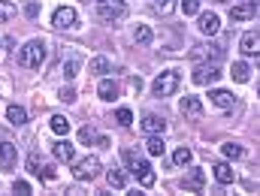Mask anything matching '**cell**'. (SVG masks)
I'll return each instance as SVG.
<instances>
[{
    "instance_id": "1",
    "label": "cell",
    "mask_w": 260,
    "mask_h": 196,
    "mask_svg": "<svg viewBox=\"0 0 260 196\" xmlns=\"http://www.w3.org/2000/svg\"><path fill=\"white\" fill-rule=\"evenodd\" d=\"M46 43L43 40H30V43H24L21 49H18V64L27 66V69H40L43 61H46Z\"/></svg>"
},
{
    "instance_id": "2",
    "label": "cell",
    "mask_w": 260,
    "mask_h": 196,
    "mask_svg": "<svg viewBox=\"0 0 260 196\" xmlns=\"http://www.w3.org/2000/svg\"><path fill=\"white\" fill-rule=\"evenodd\" d=\"M124 160H127V166H130V175L139 178L142 187H151V184H154V172H151V163H148V160H139L130 148L124 151Z\"/></svg>"
},
{
    "instance_id": "3",
    "label": "cell",
    "mask_w": 260,
    "mask_h": 196,
    "mask_svg": "<svg viewBox=\"0 0 260 196\" xmlns=\"http://www.w3.org/2000/svg\"><path fill=\"white\" fill-rule=\"evenodd\" d=\"M179 85H182V75H179L176 69H167V72H160V75L154 79L151 91H154V97H173V94L179 91Z\"/></svg>"
},
{
    "instance_id": "4",
    "label": "cell",
    "mask_w": 260,
    "mask_h": 196,
    "mask_svg": "<svg viewBox=\"0 0 260 196\" xmlns=\"http://www.w3.org/2000/svg\"><path fill=\"white\" fill-rule=\"evenodd\" d=\"M124 12H127V6H124V0H97V15H100V21H118V18H124Z\"/></svg>"
},
{
    "instance_id": "5",
    "label": "cell",
    "mask_w": 260,
    "mask_h": 196,
    "mask_svg": "<svg viewBox=\"0 0 260 196\" xmlns=\"http://www.w3.org/2000/svg\"><path fill=\"white\" fill-rule=\"evenodd\" d=\"M221 55H224L221 46H212V43H209V46H194V49H191V61H194V64H206V61H209V64H218Z\"/></svg>"
},
{
    "instance_id": "6",
    "label": "cell",
    "mask_w": 260,
    "mask_h": 196,
    "mask_svg": "<svg viewBox=\"0 0 260 196\" xmlns=\"http://www.w3.org/2000/svg\"><path fill=\"white\" fill-rule=\"evenodd\" d=\"M73 175H76L79 181H91V178H97V175H100V160H97V157H85V160H79L76 169H73Z\"/></svg>"
},
{
    "instance_id": "7",
    "label": "cell",
    "mask_w": 260,
    "mask_h": 196,
    "mask_svg": "<svg viewBox=\"0 0 260 196\" xmlns=\"http://www.w3.org/2000/svg\"><path fill=\"white\" fill-rule=\"evenodd\" d=\"M76 21H79V15H76L73 6H58L55 15H52V27H58V30H70V27H76Z\"/></svg>"
},
{
    "instance_id": "8",
    "label": "cell",
    "mask_w": 260,
    "mask_h": 196,
    "mask_svg": "<svg viewBox=\"0 0 260 196\" xmlns=\"http://www.w3.org/2000/svg\"><path fill=\"white\" fill-rule=\"evenodd\" d=\"M221 79V69L215 64H200L194 69V85H215Z\"/></svg>"
},
{
    "instance_id": "9",
    "label": "cell",
    "mask_w": 260,
    "mask_h": 196,
    "mask_svg": "<svg viewBox=\"0 0 260 196\" xmlns=\"http://www.w3.org/2000/svg\"><path fill=\"white\" fill-rule=\"evenodd\" d=\"M254 15H257V0H242L239 6L230 9V18H233V21H248V18H254Z\"/></svg>"
},
{
    "instance_id": "10",
    "label": "cell",
    "mask_w": 260,
    "mask_h": 196,
    "mask_svg": "<svg viewBox=\"0 0 260 196\" xmlns=\"http://www.w3.org/2000/svg\"><path fill=\"white\" fill-rule=\"evenodd\" d=\"M182 187H185L188 193H200V190L206 187V172H203V169H191V172L182 178Z\"/></svg>"
},
{
    "instance_id": "11",
    "label": "cell",
    "mask_w": 260,
    "mask_h": 196,
    "mask_svg": "<svg viewBox=\"0 0 260 196\" xmlns=\"http://www.w3.org/2000/svg\"><path fill=\"white\" fill-rule=\"evenodd\" d=\"M257 49H260V36L254 33V30H248V33L239 40V52H242L245 58H254V55H257Z\"/></svg>"
},
{
    "instance_id": "12",
    "label": "cell",
    "mask_w": 260,
    "mask_h": 196,
    "mask_svg": "<svg viewBox=\"0 0 260 196\" xmlns=\"http://www.w3.org/2000/svg\"><path fill=\"white\" fill-rule=\"evenodd\" d=\"M200 33H206V36H215L218 33V27H221V18L215 15V12H206V15H200Z\"/></svg>"
},
{
    "instance_id": "13",
    "label": "cell",
    "mask_w": 260,
    "mask_h": 196,
    "mask_svg": "<svg viewBox=\"0 0 260 196\" xmlns=\"http://www.w3.org/2000/svg\"><path fill=\"white\" fill-rule=\"evenodd\" d=\"M182 115L191 118V121H200V118H203V103H200L197 97H185V100H182Z\"/></svg>"
},
{
    "instance_id": "14",
    "label": "cell",
    "mask_w": 260,
    "mask_h": 196,
    "mask_svg": "<svg viewBox=\"0 0 260 196\" xmlns=\"http://www.w3.org/2000/svg\"><path fill=\"white\" fill-rule=\"evenodd\" d=\"M97 94H100V100H118V85L112 82V79H103L100 85H97Z\"/></svg>"
},
{
    "instance_id": "15",
    "label": "cell",
    "mask_w": 260,
    "mask_h": 196,
    "mask_svg": "<svg viewBox=\"0 0 260 196\" xmlns=\"http://www.w3.org/2000/svg\"><path fill=\"white\" fill-rule=\"evenodd\" d=\"M209 97H212V103H215L218 109H233V103H236V97H233L230 91H221V88H218V91H212Z\"/></svg>"
},
{
    "instance_id": "16",
    "label": "cell",
    "mask_w": 260,
    "mask_h": 196,
    "mask_svg": "<svg viewBox=\"0 0 260 196\" xmlns=\"http://www.w3.org/2000/svg\"><path fill=\"white\" fill-rule=\"evenodd\" d=\"M15 166V145L12 142H0V169Z\"/></svg>"
},
{
    "instance_id": "17",
    "label": "cell",
    "mask_w": 260,
    "mask_h": 196,
    "mask_svg": "<svg viewBox=\"0 0 260 196\" xmlns=\"http://www.w3.org/2000/svg\"><path fill=\"white\" fill-rule=\"evenodd\" d=\"M142 130L145 133H164L167 130V121L157 118V115H145V118H142Z\"/></svg>"
},
{
    "instance_id": "18",
    "label": "cell",
    "mask_w": 260,
    "mask_h": 196,
    "mask_svg": "<svg viewBox=\"0 0 260 196\" xmlns=\"http://www.w3.org/2000/svg\"><path fill=\"white\" fill-rule=\"evenodd\" d=\"M52 151H55V157H58V160H64V163H70V160H73V154H76V151H73V145H70L67 139L55 142V148H52Z\"/></svg>"
},
{
    "instance_id": "19",
    "label": "cell",
    "mask_w": 260,
    "mask_h": 196,
    "mask_svg": "<svg viewBox=\"0 0 260 196\" xmlns=\"http://www.w3.org/2000/svg\"><path fill=\"white\" fill-rule=\"evenodd\" d=\"M6 121H9L12 127H18V124L27 121V112H24L21 106H9V109H6Z\"/></svg>"
},
{
    "instance_id": "20",
    "label": "cell",
    "mask_w": 260,
    "mask_h": 196,
    "mask_svg": "<svg viewBox=\"0 0 260 196\" xmlns=\"http://www.w3.org/2000/svg\"><path fill=\"white\" fill-rule=\"evenodd\" d=\"M145 148H148L151 157H164V151H167V145H164V139H160L157 133H151V139L145 142Z\"/></svg>"
},
{
    "instance_id": "21",
    "label": "cell",
    "mask_w": 260,
    "mask_h": 196,
    "mask_svg": "<svg viewBox=\"0 0 260 196\" xmlns=\"http://www.w3.org/2000/svg\"><path fill=\"white\" fill-rule=\"evenodd\" d=\"M112 64H109V58H103V55H97L91 64H88V72H94V75H103V72H109Z\"/></svg>"
},
{
    "instance_id": "22",
    "label": "cell",
    "mask_w": 260,
    "mask_h": 196,
    "mask_svg": "<svg viewBox=\"0 0 260 196\" xmlns=\"http://www.w3.org/2000/svg\"><path fill=\"white\" fill-rule=\"evenodd\" d=\"M133 40H136L139 46H148V43L154 40V33H151V27H148V24H136V30H133Z\"/></svg>"
},
{
    "instance_id": "23",
    "label": "cell",
    "mask_w": 260,
    "mask_h": 196,
    "mask_svg": "<svg viewBox=\"0 0 260 196\" xmlns=\"http://www.w3.org/2000/svg\"><path fill=\"white\" fill-rule=\"evenodd\" d=\"M106 181H109V187H115V190H124V184H127V175H124L121 169H109Z\"/></svg>"
},
{
    "instance_id": "24",
    "label": "cell",
    "mask_w": 260,
    "mask_h": 196,
    "mask_svg": "<svg viewBox=\"0 0 260 196\" xmlns=\"http://www.w3.org/2000/svg\"><path fill=\"white\" fill-rule=\"evenodd\" d=\"M49 127H52V133H58V136H67L70 133V121H67L64 115H52Z\"/></svg>"
},
{
    "instance_id": "25",
    "label": "cell",
    "mask_w": 260,
    "mask_h": 196,
    "mask_svg": "<svg viewBox=\"0 0 260 196\" xmlns=\"http://www.w3.org/2000/svg\"><path fill=\"white\" fill-rule=\"evenodd\" d=\"M230 75H233L236 82H248V79H251V69H248V64L236 61V64H233V69H230Z\"/></svg>"
},
{
    "instance_id": "26",
    "label": "cell",
    "mask_w": 260,
    "mask_h": 196,
    "mask_svg": "<svg viewBox=\"0 0 260 196\" xmlns=\"http://www.w3.org/2000/svg\"><path fill=\"white\" fill-rule=\"evenodd\" d=\"M215 178H218L221 184H230V181H233V169H230V163H218V166H215Z\"/></svg>"
},
{
    "instance_id": "27",
    "label": "cell",
    "mask_w": 260,
    "mask_h": 196,
    "mask_svg": "<svg viewBox=\"0 0 260 196\" xmlns=\"http://www.w3.org/2000/svg\"><path fill=\"white\" fill-rule=\"evenodd\" d=\"M221 151H224V157H230V160H236V157H242V154H245V148H242V145H236V142H224V145H221Z\"/></svg>"
},
{
    "instance_id": "28",
    "label": "cell",
    "mask_w": 260,
    "mask_h": 196,
    "mask_svg": "<svg viewBox=\"0 0 260 196\" xmlns=\"http://www.w3.org/2000/svg\"><path fill=\"white\" fill-rule=\"evenodd\" d=\"M173 160H176V166H188L191 160H194V154H191V148H176V154H173Z\"/></svg>"
},
{
    "instance_id": "29",
    "label": "cell",
    "mask_w": 260,
    "mask_h": 196,
    "mask_svg": "<svg viewBox=\"0 0 260 196\" xmlns=\"http://www.w3.org/2000/svg\"><path fill=\"white\" fill-rule=\"evenodd\" d=\"M9 18H15V6H12V3H6V0H0V24H3V21H9Z\"/></svg>"
},
{
    "instance_id": "30",
    "label": "cell",
    "mask_w": 260,
    "mask_h": 196,
    "mask_svg": "<svg viewBox=\"0 0 260 196\" xmlns=\"http://www.w3.org/2000/svg\"><path fill=\"white\" fill-rule=\"evenodd\" d=\"M115 121H118L121 127H130V124H133V112H130V109H118V112H115Z\"/></svg>"
},
{
    "instance_id": "31",
    "label": "cell",
    "mask_w": 260,
    "mask_h": 196,
    "mask_svg": "<svg viewBox=\"0 0 260 196\" xmlns=\"http://www.w3.org/2000/svg\"><path fill=\"white\" fill-rule=\"evenodd\" d=\"M182 12L185 15H197L200 12V0H182Z\"/></svg>"
},
{
    "instance_id": "32",
    "label": "cell",
    "mask_w": 260,
    "mask_h": 196,
    "mask_svg": "<svg viewBox=\"0 0 260 196\" xmlns=\"http://www.w3.org/2000/svg\"><path fill=\"white\" fill-rule=\"evenodd\" d=\"M61 72H64L67 79H73V75L79 72V61H67V64H61Z\"/></svg>"
},
{
    "instance_id": "33",
    "label": "cell",
    "mask_w": 260,
    "mask_h": 196,
    "mask_svg": "<svg viewBox=\"0 0 260 196\" xmlns=\"http://www.w3.org/2000/svg\"><path fill=\"white\" fill-rule=\"evenodd\" d=\"M94 139H97V133L91 130V127H82V130H79V142H85V145H91Z\"/></svg>"
},
{
    "instance_id": "34",
    "label": "cell",
    "mask_w": 260,
    "mask_h": 196,
    "mask_svg": "<svg viewBox=\"0 0 260 196\" xmlns=\"http://www.w3.org/2000/svg\"><path fill=\"white\" fill-rule=\"evenodd\" d=\"M24 15H27V18H37V15H40V3H37V0H27V3H24Z\"/></svg>"
},
{
    "instance_id": "35",
    "label": "cell",
    "mask_w": 260,
    "mask_h": 196,
    "mask_svg": "<svg viewBox=\"0 0 260 196\" xmlns=\"http://www.w3.org/2000/svg\"><path fill=\"white\" fill-rule=\"evenodd\" d=\"M27 169H30L34 175H40V169H43V163H40V157H37V154H30V157H27Z\"/></svg>"
},
{
    "instance_id": "36",
    "label": "cell",
    "mask_w": 260,
    "mask_h": 196,
    "mask_svg": "<svg viewBox=\"0 0 260 196\" xmlns=\"http://www.w3.org/2000/svg\"><path fill=\"white\" fill-rule=\"evenodd\" d=\"M173 9V0H154V12H160V15H167Z\"/></svg>"
},
{
    "instance_id": "37",
    "label": "cell",
    "mask_w": 260,
    "mask_h": 196,
    "mask_svg": "<svg viewBox=\"0 0 260 196\" xmlns=\"http://www.w3.org/2000/svg\"><path fill=\"white\" fill-rule=\"evenodd\" d=\"M61 100L64 103H76V91L73 88H61Z\"/></svg>"
},
{
    "instance_id": "38",
    "label": "cell",
    "mask_w": 260,
    "mask_h": 196,
    "mask_svg": "<svg viewBox=\"0 0 260 196\" xmlns=\"http://www.w3.org/2000/svg\"><path fill=\"white\" fill-rule=\"evenodd\" d=\"M12 190H15V193H30V184H27V181H15Z\"/></svg>"
},
{
    "instance_id": "39",
    "label": "cell",
    "mask_w": 260,
    "mask_h": 196,
    "mask_svg": "<svg viewBox=\"0 0 260 196\" xmlns=\"http://www.w3.org/2000/svg\"><path fill=\"white\" fill-rule=\"evenodd\" d=\"M130 88H133V91L139 94V88H142V79H139V75H136V79H130Z\"/></svg>"
},
{
    "instance_id": "40",
    "label": "cell",
    "mask_w": 260,
    "mask_h": 196,
    "mask_svg": "<svg viewBox=\"0 0 260 196\" xmlns=\"http://www.w3.org/2000/svg\"><path fill=\"white\" fill-rule=\"evenodd\" d=\"M218 3H224V0H218Z\"/></svg>"
}]
</instances>
